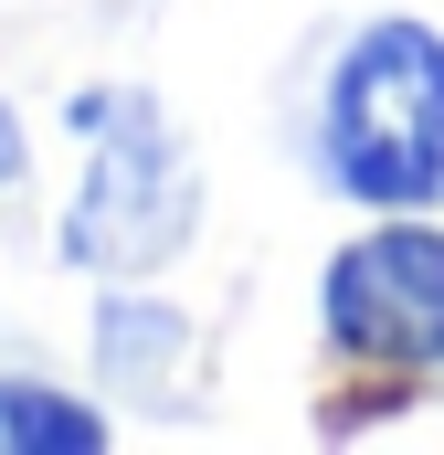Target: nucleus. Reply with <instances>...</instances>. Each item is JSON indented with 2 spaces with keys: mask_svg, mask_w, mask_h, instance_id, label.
Listing matches in <instances>:
<instances>
[{
  "mask_svg": "<svg viewBox=\"0 0 444 455\" xmlns=\"http://www.w3.org/2000/svg\"><path fill=\"white\" fill-rule=\"evenodd\" d=\"M318 170L338 202L370 212H444V32L381 11L338 43L318 96Z\"/></svg>",
  "mask_w": 444,
  "mask_h": 455,
  "instance_id": "1",
  "label": "nucleus"
},
{
  "mask_svg": "<svg viewBox=\"0 0 444 455\" xmlns=\"http://www.w3.org/2000/svg\"><path fill=\"white\" fill-rule=\"evenodd\" d=\"M96 445H107V413L85 392L0 371V455H96Z\"/></svg>",
  "mask_w": 444,
  "mask_h": 455,
  "instance_id": "5",
  "label": "nucleus"
},
{
  "mask_svg": "<svg viewBox=\"0 0 444 455\" xmlns=\"http://www.w3.org/2000/svg\"><path fill=\"white\" fill-rule=\"evenodd\" d=\"M180 349H191V318H180L170 297H107L96 329H85V360H96L107 392H159V371H170Z\"/></svg>",
  "mask_w": 444,
  "mask_h": 455,
  "instance_id": "4",
  "label": "nucleus"
},
{
  "mask_svg": "<svg viewBox=\"0 0 444 455\" xmlns=\"http://www.w3.org/2000/svg\"><path fill=\"white\" fill-rule=\"evenodd\" d=\"M21 170H32V148H21V107L0 96V191H21Z\"/></svg>",
  "mask_w": 444,
  "mask_h": 455,
  "instance_id": "6",
  "label": "nucleus"
},
{
  "mask_svg": "<svg viewBox=\"0 0 444 455\" xmlns=\"http://www.w3.org/2000/svg\"><path fill=\"white\" fill-rule=\"evenodd\" d=\"M318 318L370 371H444V223L381 212L370 233H349L318 275Z\"/></svg>",
  "mask_w": 444,
  "mask_h": 455,
  "instance_id": "3",
  "label": "nucleus"
},
{
  "mask_svg": "<svg viewBox=\"0 0 444 455\" xmlns=\"http://www.w3.org/2000/svg\"><path fill=\"white\" fill-rule=\"evenodd\" d=\"M64 116H75V138H85V180H75V202H64L53 254H64L75 275H107V286L159 275V265L191 243V223H202V170H191L170 107H159L148 85H85Z\"/></svg>",
  "mask_w": 444,
  "mask_h": 455,
  "instance_id": "2",
  "label": "nucleus"
}]
</instances>
